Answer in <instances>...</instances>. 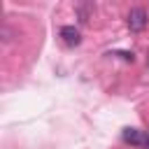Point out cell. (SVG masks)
Here are the masks:
<instances>
[{
  "label": "cell",
  "instance_id": "obj_1",
  "mask_svg": "<svg viewBox=\"0 0 149 149\" xmlns=\"http://www.w3.org/2000/svg\"><path fill=\"white\" fill-rule=\"evenodd\" d=\"M147 12L142 9V7H135V9H130L128 12V28H130V33H140L144 26H147Z\"/></svg>",
  "mask_w": 149,
  "mask_h": 149
},
{
  "label": "cell",
  "instance_id": "obj_2",
  "mask_svg": "<svg viewBox=\"0 0 149 149\" xmlns=\"http://www.w3.org/2000/svg\"><path fill=\"white\" fill-rule=\"evenodd\" d=\"M61 37H63V42H65L68 47H77V44L81 42V35H79V30H77L74 26H63V28H61Z\"/></svg>",
  "mask_w": 149,
  "mask_h": 149
},
{
  "label": "cell",
  "instance_id": "obj_3",
  "mask_svg": "<svg viewBox=\"0 0 149 149\" xmlns=\"http://www.w3.org/2000/svg\"><path fill=\"white\" fill-rule=\"evenodd\" d=\"M123 140H126L128 144H140V147H142L144 135H142L137 128H126V130H123Z\"/></svg>",
  "mask_w": 149,
  "mask_h": 149
},
{
  "label": "cell",
  "instance_id": "obj_4",
  "mask_svg": "<svg viewBox=\"0 0 149 149\" xmlns=\"http://www.w3.org/2000/svg\"><path fill=\"white\" fill-rule=\"evenodd\" d=\"M114 56H121L123 61H133V54H128V51H116Z\"/></svg>",
  "mask_w": 149,
  "mask_h": 149
},
{
  "label": "cell",
  "instance_id": "obj_5",
  "mask_svg": "<svg viewBox=\"0 0 149 149\" xmlns=\"http://www.w3.org/2000/svg\"><path fill=\"white\" fill-rule=\"evenodd\" d=\"M142 147H144V149H149V133L144 135V140H142Z\"/></svg>",
  "mask_w": 149,
  "mask_h": 149
}]
</instances>
